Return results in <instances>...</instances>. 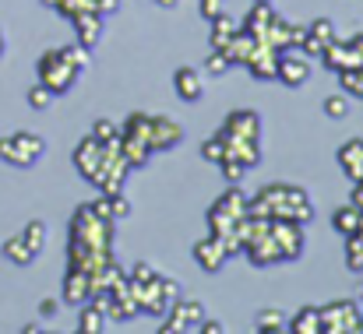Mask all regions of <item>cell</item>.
<instances>
[{
	"label": "cell",
	"instance_id": "cell-1",
	"mask_svg": "<svg viewBox=\"0 0 363 334\" xmlns=\"http://www.w3.org/2000/svg\"><path fill=\"white\" fill-rule=\"evenodd\" d=\"M247 212L264 215V219H289V222L307 225L314 219V201L303 187L293 183H268L254 197H247Z\"/></svg>",
	"mask_w": 363,
	"mask_h": 334
},
{
	"label": "cell",
	"instance_id": "cell-2",
	"mask_svg": "<svg viewBox=\"0 0 363 334\" xmlns=\"http://www.w3.org/2000/svg\"><path fill=\"white\" fill-rule=\"evenodd\" d=\"M127 282H130V278H127ZM130 296L138 299L141 313H148V317H166V310H169L173 299L180 296V285H177V278H169V275H155V278H148V282H130Z\"/></svg>",
	"mask_w": 363,
	"mask_h": 334
},
{
	"label": "cell",
	"instance_id": "cell-3",
	"mask_svg": "<svg viewBox=\"0 0 363 334\" xmlns=\"http://www.w3.org/2000/svg\"><path fill=\"white\" fill-rule=\"evenodd\" d=\"M39 85H46L53 96H64V92H71L74 85H78V78H82V67L78 64H71L60 50H46L43 57H39Z\"/></svg>",
	"mask_w": 363,
	"mask_h": 334
},
{
	"label": "cell",
	"instance_id": "cell-4",
	"mask_svg": "<svg viewBox=\"0 0 363 334\" xmlns=\"http://www.w3.org/2000/svg\"><path fill=\"white\" fill-rule=\"evenodd\" d=\"M43 151H46V141L32 130H18V134L0 137V162H7V166L32 169V166H39Z\"/></svg>",
	"mask_w": 363,
	"mask_h": 334
},
{
	"label": "cell",
	"instance_id": "cell-5",
	"mask_svg": "<svg viewBox=\"0 0 363 334\" xmlns=\"http://www.w3.org/2000/svg\"><path fill=\"white\" fill-rule=\"evenodd\" d=\"M117 148H121V141H117V144H103V141H96V137L89 134V137H82L78 148H74V169L96 187L99 176H103V169H106V162L113 159Z\"/></svg>",
	"mask_w": 363,
	"mask_h": 334
},
{
	"label": "cell",
	"instance_id": "cell-6",
	"mask_svg": "<svg viewBox=\"0 0 363 334\" xmlns=\"http://www.w3.org/2000/svg\"><path fill=\"white\" fill-rule=\"evenodd\" d=\"M243 215H247V194L237 190V183H233V187L208 208V229H212V236H219V239L230 236Z\"/></svg>",
	"mask_w": 363,
	"mask_h": 334
},
{
	"label": "cell",
	"instance_id": "cell-7",
	"mask_svg": "<svg viewBox=\"0 0 363 334\" xmlns=\"http://www.w3.org/2000/svg\"><path fill=\"white\" fill-rule=\"evenodd\" d=\"M321 310V334H360V317L363 310L353 299H332Z\"/></svg>",
	"mask_w": 363,
	"mask_h": 334
},
{
	"label": "cell",
	"instance_id": "cell-8",
	"mask_svg": "<svg viewBox=\"0 0 363 334\" xmlns=\"http://www.w3.org/2000/svg\"><path fill=\"white\" fill-rule=\"evenodd\" d=\"M205 321V306L201 299H173V306L166 310V324H159L162 334H177V331H194Z\"/></svg>",
	"mask_w": 363,
	"mask_h": 334
},
{
	"label": "cell",
	"instance_id": "cell-9",
	"mask_svg": "<svg viewBox=\"0 0 363 334\" xmlns=\"http://www.w3.org/2000/svg\"><path fill=\"white\" fill-rule=\"evenodd\" d=\"M268 236L275 239V246L282 250L286 260H296L307 246V236H303V225L289 222V219H268Z\"/></svg>",
	"mask_w": 363,
	"mask_h": 334
},
{
	"label": "cell",
	"instance_id": "cell-10",
	"mask_svg": "<svg viewBox=\"0 0 363 334\" xmlns=\"http://www.w3.org/2000/svg\"><path fill=\"white\" fill-rule=\"evenodd\" d=\"M275 78H279L286 88H300V85H307V78H311V57L300 53L296 46H293V50H279Z\"/></svg>",
	"mask_w": 363,
	"mask_h": 334
},
{
	"label": "cell",
	"instance_id": "cell-11",
	"mask_svg": "<svg viewBox=\"0 0 363 334\" xmlns=\"http://www.w3.org/2000/svg\"><path fill=\"white\" fill-rule=\"evenodd\" d=\"M226 141H261V116L254 110H233L219 127Z\"/></svg>",
	"mask_w": 363,
	"mask_h": 334
},
{
	"label": "cell",
	"instance_id": "cell-12",
	"mask_svg": "<svg viewBox=\"0 0 363 334\" xmlns=\"http://www.w3.org/2000/svg\"><path fill=\"white\" fill-rule=\"evenodd\" d=\"M180 141H184V130H180L177 120H169V116H152V123H148V144H152V151H169V148H177Z\"/></svg>",
	"mask_w": 363,
	"mask_h": 334
},
{
	"label": "cell",
	"instance_id": "cell-13",
	"mask_svg": "<svg viewBox=\"0 0 363 334\" xmlns=\"http://www.w3.org/2000/svg\"><path fill=\"white\" fill-rule=\"evenodd\" d=\"M226 260H230V253H226V246H223L219 236H205V239L194 243V264H201V271L216 275Z\"/></svg>",
	"mask_w": 363,
	"mask_h": 334
},
{
	"label": "cell",
	"instance_id": "cell-14",
	"mask_svg": "<svg viewBox=\"0 0 363 334\" xmlns=\"http://www.w3.org/2000/svg\"><path fill=\"white\" fill-rule=\"evenodd\" d=\"M275 64H279V50H272L268 42H257L243 67H247L257 81H272V78H275Z\"/></svg>",
	"mask_w": 363,
	"mask_h": 334
},
{
	"label": "cell",
	"instance_id": "cell-15",
	"mask_svg": "<svg viewBox=\"0 0 363 334\" xmlns=\"http://www.w3.org/2000/svg\"><path fill=\"white\" fill-rule=\"evenodd\" d=\"M173 88H177V96H180L184 103H198V99L205 96L201 74H198L194 67H177V74H173Z\"/></svg>",
	"mask_w": 363,
	"mask_h": 334
},
{
	"label": "cell",
	"instance_id": "cell-16",
	"mask_svg": "<svg viewBox=\"0 0 363 334\" xmlns=\"http://www.w3.org/2000/svg\"><path fill=\"white\" fill-rule=\"evenodd\" d=\"M74 42H82L85 50H92L99 39H103V14L99 11H92V14H82V18H74Z\"/></svg>",
	"mask_w": 363,
	"mask_h": 334
},
{
	"label": "cell",
	"instance_id": "cell-17",
	"mask_svg": "<svg viewBox=\"0 0 363 334\" xmlns=\"http://www.w3.org/2000/svg\"><path fill=\"white\" fill-rule=\"evenodd\" d=\"M89 299H92L89 271L67 267V278H64V303H89Z\"/></svg>",
	"mask_w": 363,
	"mask_h": 334
},
{
	"label": "cell",
	"instance_id": "cell-18",
	"mask_svg": "<svg viewBox=\"0 0 363 334\" xmlns=\"http://www.w3.org/2000/svg\"><path fill=\"white\" fill-rule=\"evenodd\" d=\"M339 166L350 180H363V141H346L339 148Z\"/></svg>",
	"mask_w": 363,
	"mask_h": 334
},
{
	"label": "cell",
	"instance_id": "cell-19",
	"mask_svg": "<svg viewBox=\"0 0 363 334\" xmlns=\"http://www.w3.org/2000/svg\"><path fill=\"white\" fill-rule=\"evenodd\" d=\"M254 331L282 334V331H289V317H286L282 310H275V306H264V310H257V317H254Z\"/></svg>",
	"mask_w": 363,
	"mask_h": 334
},
{
	"label": "cell",
	"instance_id": "cell-20",
	"mask_svg": "<svg viewBox=\"0 0 363 334\" xmlns=\"http://www.w3.org/2000/svg\"><path fill=\"white\" fill-rule=\"evenodd\" d=\"M289 331L296 334H321V310L318 306H303L289 317Z\"/></svg>",
	"mask_w": 363,
	"mask_h": 334
},
{
	"label": "cell",
	"instance_id": "cell-21",
	"mask_svg": "<svg viewBox=\"0 0 363 334\" xmlns=\"http://www.w3.org/2000/svg\"><path fill=\"white\" fill-rule=\"evenodd\" d=\"M332 225H335L339 236H353V232L363 229V212L357 205H346V208H339V212L332 215Z\"/></svg>",
	"mask_w": 363,
	"mask_h": 334
},
{
	"label": "cell",
	"instance_id": "cell-22",
	"mask_svg": "<svg viewBox=\"0 0 363 334\" xmlns=\"http://www.w3.org/2000/svg\"><path fill=\"white\" fill-rule=\"evenodd\" d=\"M4 257H7V264H18V267H28L35 260V253L28 250V243L21 239V232L11 236V239H4Z\"/></svg>",
	"mask_w": 363,
	"mask_h": 334
},
{
	"label": "cell",
	"instance_id": "cell-23",
	"mask_svg": "<svg viewBox=\"0 0 363 334\" xmlns=\"http://www.w3.org/2000/svg\"><path fill=\"white\" fill-rule=\"evenodd\" d=\"M106 328H110V317H106V310H99L96 303L82 310V321H78V331H82V334H103Z\"/></svg>",
	"mask_w": 363,
	"mask_h": 334
},
{
	"label": "cell",
	"instance_id": "cell-24",
	"mask_svg": "<svg viewBox=\"0 0 363 334\" xmlns=\"http://www.w3.org/2000/svg\"><path fill=\"white\" fill-rule=\"evenodd\" d=\"M237 28H240V25H237L226 11H219V14L212 18V46H216V50H223V46L233 39V32H237Z\"/></svg>",
	"mask_w": 363,
	"mask_h": 334
},
{
	"label": "cell",
	"instance_id": "cell-25",
	"mask_svg": "<svg viewBox=\"0 0 363 334\" xmlns=\"http://www.w3.org/2000/svg\"><path fill=\"white\" fill-rule=\"evenodd\" d=\"M21 239L28 243V250L39 257L43 250H46V239H50V229H46V222H39V219H32V222L21 229Z\"/></svg>",
	"mask_w": 363,
	"mask_h": 334
},
{
	"label": "cell",
	"instance_id": "cell-26",
	"mask_svg": "<svg viewBox=\"0 0 363 334\" xmlns=\"http://www.w3.org/2000/svg\"><path fill=\"white\" fill-rule=\"evenodd\" d=\"M346 264H350V271H360L363 275V229L353 232V236H346Z\"/></svg>",
	"mask_w": 363,
	"mask_h": 334
},
{
	"label": "cell",
	"instance_id": "cell-27",
	"mask_svg": "<svg viewBox=\"0 0 363 334\" xmlns=\"http://www.w3.org/2000/svg\"><path fill=\"white\" fill-rule=\"evenodd\" d=\"M201 159H205V162H216V166H219V162L226 159V137H223V134H212V137H208V141L201 144Z\"/></svg>",
	"mask_w": 363,
	"mask_h": 334
},
{
	"label": "cell",
	"instance_id": "cell-28",
	"mask_svg": "<svg viewBox=\"0 0 363 334\" xmlns=\"http://www.w3.org/2000/svg\"><path fill=\"white\" fill-rule=\"evenodd\" d=\"M106 197V208H110V219L113 222H121V219H127L130 215V197H123V190H117V194H103Z\"/></svg>",
	"mask_w": 363,
	"mask_h": 334
},
{
	"label": "cell",
	"instance_id": "cell-29",
	"mask_svg": "<svg viewBox=\"0 0 363 334\" xmlns=\"http://www.w3.org/2000/svg\"><path fill=\"white\" fill-rule=\"evenodd\" d=\"M307 35H314L318 42L328 46V42L335 39V25H332V18H314V21L307 25Z\"/></svg>",
	"mask_w": 363,
	"mask_h": 334
},
{
	"label": "cell",
	"instance_id": "cell-30",
	"mask_svg": "<svg viewBox=\"0 0 363 334\" xmlns=\"http://www.w3.org/2000/svg\"><path fill=\"white\" fill-rule=\"evenodd\" d=\"M92 137L103 141V144H117V141H121V127L110 123V120H96V123H92Z\"/></svg>",
	"mask_w": 363,
	"mask_h": 334
},
{
	"label": "cell",
	"instance_id": "cell-31",
	"mask_svg": "<svg viewBox=\"0 0 363 334\" xmlns=\"http://www.w3.org/2000/svg\"><path fill=\"white\" fill-rule=\"evenodd\" d=\"M219 169H223V180H226L230 187H233V183H240L243 176L250 173V169H247L243 162H237V159H223V162H219Z\"/></svg>",
	"mask_w": 363,
	"mask_h": 334
},
{
	"label": "cell",
	"instance_id": "cell-32",
	"mask_svg": "<svg viewBox=\"0 0 363 334\" xmlns=\"http://www.w3.org/2000/svg\"><path fill=\"white\" fill-rule=\"evenodd\" d=\"M233 64H230V57H226V50H216L212 46V53H208V60H205V71L208 74H226Z\"/></svg>",
	"mask_w": 363,
	"mask_h": 334
},
{
	"label": "cell",
	"instance_id": "cell-33",
	"mask_svg": "<svg viewBox=\"0 0 363 334\" xmlns=\"http://www.w3.org/2000/svg\"><path fill=\"white\" fill-rule=\"evenodd\" d=\"M50 103H53V92H50V88H46V85H35V88H32V92H28V106H32V110H50Z\"/></svg>",
	"mask_w": 363,
	"mask_h": 334
},
{
	"label": "cell",
	"instance_id": "cell-34",
	"mask_svg": "<svg viewBox=\"0 0 363 334\" xmlns=\"http://www.w3.org/2000/svg\"><path fill=\"white\" fill-rule=\"evenodd\" d=\"M325 113H328L332 120H346L350 99H346V96H328V99H325Z\"/></svg>",
	"mask_w": 363,
	"mask_h": 334
},
{
	"label": "cell",
	"instance_id": "cell-35",
	"mask_svg": "<svg viewBox=\"0 0 363 334\" xmlns=\"http://www.w3.org/2000/svg\"><path fill=\"white\" fill-rule=\"evenodd\" d=\"M155 275H159V271H155L148 260H138V264L130 267V275H127V278H130V282H148V278H155Z\"/></svg>",
	"mask_w": 363,
	"mask_h": 334
},
{
	"label": "cell",
	"instance_id": "cell-36",
	"mask_svg": "<svg viewBox=\"0 0 363 334\" xmlns=\"http://www.w3.org/2000/svg\"><path fill=\"white\" fill-rule=\"evenodd\" d=\"M198 4H201V14H205L208 21H212V18L223 11V0H198Z\"/></svg>",
	"mask_w": 363,
	"mask_h": 334
},
{
	"label": "cell",
	"instance_id": "cell-37",
	"mask_svg": "<svg viewBox=\"0 0 363 334\" xmlns=\"http://www.w3.org/2000/svg\"><path fill=\"white\" fill-rule=\"evenodd\" d=\"M57 310H60V299H43L39 303V317H57Z\"/></svg>",
	"mask_w": 363,
	"mask_h": 334
},
{
	"label": "cell",
	"instance_id": "cell-38",
	"mask_svg": "<svg viewBox=\"0 0 363 334\" xmlns=\"http://www.w3.org/2000/svg\"><path fill=\"white\" fill-rule=\"evenodd\" d=\"M198 331H201V334H223V331H226V328H223L219 321H208V317H205V321L198 324Z\"/></svg>",
	"mask_w": 363,
	"mask_h": 334
},
{
	"label": "cell",
	"instance_id": "cell-39",
	"mask_svg": "<svg viewBox=\"0 0 363 334\" xmlns=\"http://www.w3.org/2000/svg\"><path fill=\"white\" fill-rule=\"evenodd\" d=\"M350 205H357L363 212V180H353V197H350Z\"/></svg>",
	"mask_w": 363,
	"mask_h": 334
},
{
	"label": "cell",
	"instance_id": "cell-40",
	"mask_svg": "<svg viewBox=\"0 0 363 334\" xmlns=\"http://www.w3.org/2000/svg\"><path fill=\"white\" fill-rule=\"evenodd\" d=\"M4 50H7V39H4V28H0V60H4Z\"/></svg>",
	"mask_w": 363,
	"mask_h": 334
},
{
	"label": "cell",
	"instance_id": "cell-41",
	"mask_svg": "<svg viewBox=\"0 0 363 334\" xmlns=\"http://www.w3.org/2000/svg\"><path fill=\"white\" fill-rule=\"evenodd\" d=\"M159 7H177V0H155Z\"/></svg>",
	"mask_w": 363,
	"mask_h": 334
},
{
	"label": "cell",
	"instance_id": "cell-42",
	"mask_svg": "<svg viewBox=\"0 0 363 334\" xmlns=\"http://www.w3.org/2000/svg\"><path fill=\"white\" fill-rule=\"evenodd\" d=\"M254 4H272V0H254Z\"/></svg>",
	"mask_w": 363,
	"mask_h": 334
}]
</instances>
